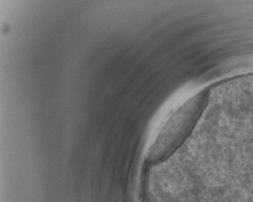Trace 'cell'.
<instances>
[{
    "mask_svg": "<svg viewBox=\"0 0 253 202\" xmlns=\"http://www.w3.org/2000/svg\"><path fill=\"white\" fill-rule=\"evenodd\" d=\"M209 96V89H203L171 114L150 148L147 157L150 164L165 160L181 146L201 117Z\"/></svg>",
    "mask_w": 253,
    "mask_h": 202,
    "instance_id": "cell-1",
    "label": "cell"
}]
</instances>
